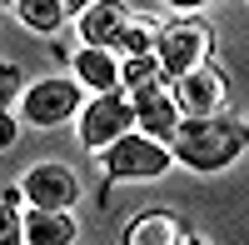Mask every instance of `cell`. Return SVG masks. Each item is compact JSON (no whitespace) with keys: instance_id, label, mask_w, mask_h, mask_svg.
Wrapping results in <instances>:
<instances>
[{"instance_id":"obj_12","label":"cell","mask_w":249,"mask_h":245,"mask_svg":"<svg viewBox=\"0 0 249 245\" xmlns=\"http://www.w3.org/2000/svg\"><path fill=\"white\" fill-rule=\"evenodd\" d=\"M75 75H80V85H90L95 95L124 90V85H120V65H115V50H95V45H85V50L75 55Z\"/></svg>"},{"instance_id":"obj_17","label":"cell","mask_w":249,"mask_h":245,"mask_svg":"<svg viewBox=\"0 0 249 245\" xmlns=\"http://www.w3.org/2000/svg\"><path fill=\"white\" fill-rule=\"evenodd\" d=\"M20 85H25V80H20V70H15V65L0 70V100H5V105L15 100V90H20Z\"/></svg>"},{"instance_id":"obj_6","label":"cell","mask_w":249,"mask_h":245,"mask_svg":"<svg viewBox=\"0 0 249 245\" xmlns=\"http://www.w3.org/2000/svg\"><path fill=\"white\" fill-rule=\"evenodd\" d=\"M70 115H80V85L75 80H35V85L25 90V100H20V120L25 125H65Z\"/></svg>"},{"instance_id":"obj_15","label":"cell","mask_w":249,"mask_h":245,"mask_svg":"<svg viewBox=\"0 0 249 245\" xmlns=\"http://www.w3.org/2000/svg\"><path fill=\"white\" fill-rule=\"evenodd\" d=\"M155 45H160V25H150V20H130V30L120 35V55L124 60H140V55H155Z\"/></svg>"},{"instance_id":"obj_14","label":"cell","mask_w":249,"mask_h":245,"mask_svg":"<svg viewBox=\"0 0 249 245\" xmlns=\"http://www.w3.org/2000/svg\"><path fill=\"white\" fill-rule=\"evenodd\" d=\"M120 85L124 90H144V85H170V70L160 65V55H140V60H124L120 65Z\"/></svg>"},{"instance_id":"obj_10","label":"cell","mask_w":249,"mask_h":245,"mask_svg":"<svg viewBox=\"0 0 249 245\" xmlns=\"http://www.w3.org/2000/svg\"><path fill=\"white\" fill-rule=\"evenodd\" d=\"M184 240H190V230L170 210H144L124 225V245H184Z\"/></svg>"},{"instance_id":"obj_1","label":"cell","mask_w":249,"mask_h":245,"mask_svg":"<svg viewBox=\"0 0 249 245\" xmlns=\"http://www.w3.org/2000/svg\"><path fill=\"white\" fill-rule=\"evenodd\" d=\"M249 150V125L239 115H210V120H184L179 140H175V155L184 160L190 170H224Z\"/></svg>"},{"instance_id":"obj_7","label":"cell","mask_w":249,"mask_h":245,"mask_svg":"<svg viewBox=\"0 0 249 245\" xmlns=\"http://www.w3.org/2000/svg\"><path fill=\"white\" fill-rule=\"evenodd\" d=\"M130 100H135L140 135H150V140H160V145L175 150L179 125H184V110L175 105V85H144V90H135Z\"/></svg>"},{"instance_id":"obj_18","label":"cell","mask_w":249,"mask_h":245,"mask_svg":"<svg viewBox=\"0 0 249 245\" xmlns=\"http://www.w3.org/2000/svg\"><path fill=\"white\" fill-rule=\"evenodd\" d=\"M0 140H5V145H10V140H15V115H10V110L0 115Z\"/></svg>"},{"instance_id":"obj_3","label":"cell","mask_w":249,"mask_h":245,"mask_svg":"<svg viewBox=\"0 0 249 245\" xmlns=\"http://www.w3.org/2000/svg\"><path fill=\"white\" fill-rule=\"evenodd\" d=\"M210 45H214L210 25H199V20H170V25H160L155 55L170 70V80H179V75H190L199 65H210Z\"/></svg>"},{"instance_id":"obj_4","label":"cell","mask_w":249,"mask_h":245,"mask_svg":"<svg viewBox=\"0 0 249 245\" xmlns=\"http://www.w3.org/2000/svg\"><path fill=\"white\" fill-rule=\"evenodd\" d=\"M170 145H160V140H150V135H140V130H130L124 140H115L110 150H100V165H105L115 180H155V175H164L170 170Z\"/></svg>"},{"instance_id":"obj_22","label":"cell","mask_w":249,"mask_h":245,"mask_svg":"<svg viewBox=\"0 0 249 245\" xmlns=\"http://www.w3.org/2000/svg\"><path fill=\"white\" fill-rule=\"evenodd\" d=\"M10 5H15V0H10Z\"/></svg>"},{"instance_id":"obj_13","label":"cell","mask_w":249,"mask_h":245,"mask_svg":"<svg viewBox=\"0 0 249 245\" xmlns=\"http://www.w3.org/2000/svg\"><path fill=\"white\" fill-rule=\"evenodd\" d=\"M15 15L40 35H60V25H65V5L60 0H15Z\"/></svg>"},{"instance_id":"obj_21","label":"cell","mask_w":249,"mask_h":245,"mask_svg":"<svg viewBox=\"0 0 249 245\" xmlns=\"http://www.w3.org/2000/svg\"><path fill=\"white\" fill-rule=\"evenodd\" d=\"M184 245H199V240H195V235H190V240H184Z\"/></svg>"},{"instance_id":"obj_2","label":"cell","mask_w":249,"mask_h":245,"mask_svg":"<svg viewBox=\"0 0 249 245\" xmlns=\"http://www.w3.org/2000/svg\"><path fill=\"white\" fill-rule=\"evenodd\" d=\"M130 130H140V120H135V100L130 95H120V90H110V95H95L85 110H80V145L85 150H110L115 140H124Z\"/></svg>"},{"instance_id":"obj_5","label":"cell","mask_w":249,"mask_h":245,"mask_svg":"<svg viewBox=\"0 0 249 245\" xmlns=\"http://www.w3.org/2000/svg\"><path fill=\"white\" fill-rule=\"evenodd\" d=\"M224 100H230V80H224V70L214 65V60L175 80V105L184 110V120H210V115H224Z\"/></svg>"},{"instance_id":"obj_9","label":"cell","mask_w":249,"mask_h":245,"mask_svg":"<svg viewBox=\"0 0 249 245\" xmlns=\"http://www.w3.org/2000/svg\"><path fill=\"white\" fill-rule=\"evenodd\" d=\"M124 30H130V10H124V0H95V5L80 15V40L95 45V50H115Z\"/></svg>"},{"instance_id":"obj_8","label":"cell","mask_w":249,"mask_h":245,"mask_svg":"<svg viewBox=\"0 0 249 245\" xmlns=\"http://www.w3.org/2000/svg\"><path fill=\"white\" fill-rule=\"evenodd\" d=\"M25 195L40 210H65V205H75L80 180L60 165V160H40V165H30V175H25Z\"/></svg>"},{"instance_id":"obj_16","label":"cell","mask_w":249,"mask_h":245,"mask_svg":"<svg viewBox=\"0 0 249 245\" xmlns=\"http://www.w3.org/2000/svg\"><path fill=\"white\" fill-rule=\"evenodd\" d=\"M0 245H25V220H20L10 205H5V225H0Z\"/></svg>"},{"instance_id":"obj_11","label":"cell","mask_w":249,"mask_h":245,"mask_svg":"<svg viewBox=\"0 0 249 245\" xmlns=\"http://www.w3.org/2000/svg\"><path fill=\"white\" fill-rule=\"evenodd\" d=\"M25 245H75V215L70 210H40V205H30Z\"/></svg>"},{"instance_id":"obj_19","label":"cell","mask_w":249,"mask_h":245,"mask_svg":"<svg viewBox=\"0 0 249 245\" xmlns=\"http://www.w3.org/2000/svg\"><path fill=\"white\" fill-rule=\"evenodd\" d=\"M60 5H65V10H80V15H85V10L95 5V0H60Z\"/></svg>"},{"instance_id":"obj_20","label":"cell","mask_w":249,"mask_h":245,"mask_svg":"<svg viewBox=\"0 0 249 245\" xmlns=\"http://www.w3.org/2000/svg\"><path fill=\"white\" fill-rule=\"evenodd\" d=\"M164 5H204V0H164Z\"/></svg>"}]
</instances>
